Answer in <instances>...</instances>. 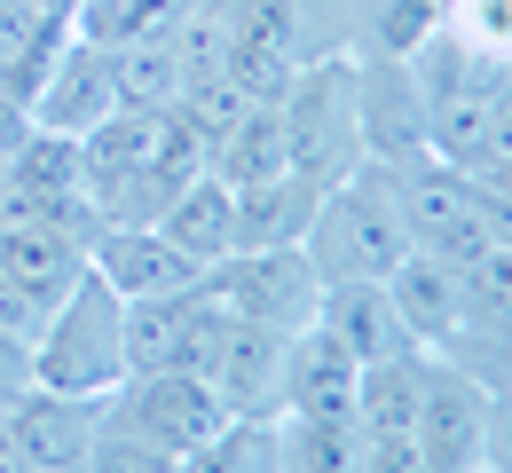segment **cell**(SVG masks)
Here are the masks:
<instances>
[{"label":"cell","mask_w":512,"mask_h":473,"mask_svg":"<svg viewBox=\"0 0 512 473\" xmlns=\"http://www.w3.org/2000/svg\"><path fill=\"white\" fill-rule=\"evenodd\" d=\"M394 205H402L410 253H434V261H449V269H465L473 253H489L481 213H473V174H457V166H442V158L394 166Z\"/></svg>","instance_id":"ba28073f"},{"label":"cell","mask_w":512,"mask_h":473,"mask_svg":"<svg viewBox=\"0 0 512 473\" xmlns=\"http://www.w3.org/2000/svg\"><path fill=\"white\" fill-rule=\"evenodd\" d=\"M32 8H56V16H71V8H79V0H32Z\"/></svg>","instance_id":"60d3db41"},{"label":"cell","mask_w":512,"mask_h":473,"mask_svg":"<svg viewBox=\"0 0 512 473\" xmlns=\"http://www.w3.org/2000/svg\"><path fill=\"white\" fill-rule=\"evenodd\" d=\"M229 324L221 292H213V269L190 292H158V300H127V379L142 371H205L213 339Z\"/></svg>","instance_id":"52a82bcc"},{"label":"cell","mask_w":512,"mask_h":473,"mask_svg":"<svg viewBox=\"0 0 512 473\" xmlns=\"http://www.w3.org/2000/svg\"><path fill=\"white\" fill-rule=\"evenodd\" d=\"M386 300H394V316H402V332L418 339L426 355L442 347L465 316H457V269L434 261V253H402L394 269H386Z\"/></svg>","instance_id":"ffe728a7"},{"label":"cell","mask_w":512,"mask_h":473,"mask_svg":"<svg viewBox=\"0 0 512 473\" xmlns=\"http://www.w3.org/2000/svg\"><path fill=\"white\" fill-rule=\"evenodd\" d=\"M95 418H103V403H79V395L24 387L16 403L0 410V442H8V458H16L24 473H87Z\"/></svg>","instance_id":"8fae6325"},{"label":"cell","mask_w":512,"mask_h":473,"mask_svg":"<svg viewBox=\"0 0 512 473\" xmlns=\"http://www.w3.org/2000/svg\"><path fill=\"white\" fill-rule=\"evenodd\" d=\"M229 32V79L253 95V103H284L292 71H300V16L292 0H237V16H221Z\"/></svg>","instance_id":"5bb4252c"},{"label":"cell","mask_w":512,"mask_h":473,"mask_svg":"<svg viewBox=\"0 0 512 473\" xmlns=\"http://www.w3.org/2000/svg\"><path fill=\"white\" fill-rule=\"evenodd\" d=\"M276 473H363V418H276Z\"/></svg>","instance_id":"484cf974"},{"label":"cell","mask_w":512,"mask_h":473,"mask_svg":"<svg viewBox=\"0 0 512 473\" xmlns=\"http://www.w3.org/2000/svg\"><path fill=\"white\" fill-rule=\"evenodd\" d=\"M205 174H221L229 190H253V182H276V174H292V150H284V119H276V103H253L229 135L205 150Z\"/></svg>","instance_id":"cb8c5ba5"},{"label":"cell","mask_w":512,"mask_h":473,"mask_svg":"<svg viewBox=\"0 0 512 473\" xmlns=\"http://www.w3.org/2000/svg\"><path fill=\"white\" fill-rule=\"evenodd\" d=\"M489 182H505V190H512V158H497V166H489Z\"/></svg>","instance_id":"ab89813d"},{"label":"cell","mask_w":512,"mask_h":473,"mask_svg":"<svg viewBox=\"0 0 512 473\" xmlns=\"http://www.w3.org/2000/svg\"><path fill=\"white\" fill-rule=\"evenodd\" d=\"M355 142H363V158L386 166V174L434 158V150H426V95H418L410 64L379 56V64L355 71Z\"/></svg>","instance_id":"30bf717a"},{"label":"cell","mask_w":512,"mask_h":473,"mask_svg":"<svg viewBox=\"0 0 512 473\" xmlns=\"http://www.w3.org/2000/svg\"><path fill=\"white\" fill-rule=\"evenodd\" d=\"M119 111H174L190 71H182V48L174 40H142V48H119Z\"/></svg>","instance_id":"4316f807"},{"label":"cell","mask_w":512,"mask_h":473,"mask_svg":"<svg viewBox=\"0 0 512 473\" xmlns=\"http://www.w3.org/2000/svg\"><path fill=\"white\" fill-rule=\"evenodd\" d=\"M355 71L363 64H347V56L300 64L292 87H284V103H276L292 174H308V182H323V190H331L339 174L363 166V142H355Z\"/></svg>","instance_id":"277c9868"},{"label":"cell","mask_w":512,"mask_h":473,"mask_svg":"<svg viewBox=\"0 0 512 473\" xmlns=\"http://www.w3.org/2000/svg\"><path fill=\"white\" fill-rule=\"evenodd\" d=\"M87 276V245L32 221H0V332L40 339V324L64 308V292Z\"/></svg>","instance_id":"5b68a950"},{"label":"cell","mask_w":512,"mask_h":473,"mask_svg":"<svg viewBox=\"0 0 512 473\" xmlns=\"http://www.w3.org/2000/svg\"><path fill=\"white\" fill-rule=\"evenodd\" d=\"M24 142H32V111H24V103H8V95H0V166H8V158H16V150H24Z\"/></svg>","instance_id":"f35d334b"},{"label":"cell","mask_w":512,"mask_h":473,"mask_svg":"<svg viewBox=\"0 0 512 473\" xmlns=\"http://www.w3.org/2000/svg\"><path fill=\"white\" fill-rule=\"evenodd\" d=\"M87 473H182V458H174V450H158L134 418H119V410L103 403L95 442H87Z\"/></svg>","instance_id":"f1b7e54d"},{"label":"cell","mask_w":512,"mask_h":473,"mask_svg":"<svg viewBox=\"0 0 512 473\" xmlns=\"http://www.w3.org/2000/svg\"><path fill=\"white\" fill-rule=\"evenodd\" d=\"M32 387V339H16V332H0V410L16 403Z\"/></svg>","instance_id":"8d00e7d4"},{"label":"cell","mask_w":512,"mask_h":473,"mask_svg":"<svg viewBox=\"0 0 512 473\" xmlns=\"http://www.w3.org/2000/svg\"><path fill=\"white\" fill-rule=\"evenodd\" d=\"M434 32H442V0H394V8H386V56H394V64H410Z\"/></svg>","instance_id":"d6a6232c"},{"label":"cell","mask_w":512,"mask_h":473,"mask_svg":"<svg viewBox=\"0 0 512 473\" xmlns=\"http://www.w3.org/2000/svg\"><path fill=\"white\" fill-rule=\"evenodd\" d=\"M87 269L103 276L119 300H158V292H190V284H205V269H197L158 221H111V229L87 245Z\"/></svg>","instance_id":"4fadbf2b"},{"label":"cell","mask_w":512,"mask_h":473,"mask_svg":"<svg viewBox=\"0 0 512 473\" xmlns=\"http://www.w3.org/2000/svg\"><path fill=\"white\" fill-rule=\"evenodd\" d=\"M127 379V300L87 269L64 292V308L32 339V387L79 395V403H111Z\"/></svg>","instance_id":"7a4b0ae2"},{"label":"cell","mask_w":512,"mask_h":473,"mask_svg":"<svg viewBox=\"0 0 512 473\" xmlns=\"http://www.w3.org/2000/svg\"><path fill=\"white\" fill-rule=\"evenodd\" d=\"M457 32L473 48H489L497 64H512V0H465L457 8Z\"/></svg>","instance_id":"836d02e7"},{"label":"cell","mask_w":512,"mask_h":473,"mask_svg":"<svg viewBox=\"0 0 512 473\" xmlns=\"http://www.w3.org/2000/svg\"><path fill=\"white\" fill-rule=\"evenodd\" d=\"M434 355L457 379H473L489 403H512V324H457Z\"/></svg>","instance_id":"83f0119b"},{"label":"cell","mask_w":512,"mask_h":473,"mask_svg":"<svg viewBox=\"0 0 512 473\" xmlns=\"http://www.w3.org/2000/svg\"><path fill=\"white\" fill-rule=\"evenodd\" d=\"M316 324L355 363H386V355H402V347H418V339L402 332V316H394V300H386V276H347V284H323L316 300Z\"/></svg>","instance_id":"ac0fdd59"},{"label":"cell","mask_w":512,"mask_h":473,"mask_svg":"<svg viewBox=\"0 0 512 473\" xmlns=\"http://www.w3.org/2000/svg\"><path fill=\"white\" fill-rule=\"evenodd\" d=\"M410 253V229H402V205H394V174L386 166H355L323 190L316 221H308V261L323 284H347V276H386Z\"/></svg>","instance_id":"3957f363"},{"label":"cell","mask_w":512,"mask_h":473,"mask_svg":"<svg viewBox=\"0 0 512 473\" xmlns=\"http://www.w3.org/2000/svg\"><path fill=\"white\" fill-rule=\"evenodd\" d=\"M182 16H190V0H79L71 32L119 56V48H142V40H174Z\"/></svg>","instance_id":"d4e9b609"},{"label":"cell","mask_w":512,"mask_h":473,"mask_svg":"<svg viewBox=\"0 0 512 473\" xmlns=\"http://www.w3.org/2000/svg\"><path fill=\"white\" fill-rule=\"evenodd\" d=\"M213 292L229 316L268 324V332H308L323 300V276L308 261V245H260V253H229L213 261Z\"/></svg>","instance_id":"8992f818"},{"label":"cell","mask_w":512,"mask_h":473,"mask_svg":"<svg viewBox=\"0 0 512 473\" xmlns=\"http://www.w3.org/2000/svg\"><path fill=\"white\" fill-rule=\"evenodd\" d=\"M481 473H512V403H489V426H481Z\"/></svg>","instance_id":"74e56055"},{"label":"cell","mask_w":512,"mask_h":473,"mask_svg":"<svg viewBox=\"0 0 512 473\" xmlns=\"http://www.w3.org/2000/svg\"><path fill=\"white\" fill-rule=\"evenodd\" d=\"M182 473H276V418H229L205 450L182 458Z\"/></svg>","instance_id":"f546056e"},{"label":"cell","mask_w":512,"mask_h":473,"mask_svg":"<svg viewBox=\"0 0 512 473\" xmlns=\"http://www.w3.org/2000/svg\"><path fill=\"white\" fill-rule=\"evenodd\" d=\"M158 229L190 253L197 269H213V261L237 253V190H229L221 174H190V182L174 190V205L158 213Z\"/></svg>","instance_id":"44dd1931"},{"label":"cell","mask_w":512,"mask_h":473,"mask_svg":"<svg viewBox=\"0 0 512 473\" xmlns=\"http://www.w3.org/2000/svg\"><path fill=\"white\" fill-rule=\"evenodd\" d=\"M316 205H323V182H308V174H276V182L237 190V253H260V245H308Z\"/></svg>","instance_id":"7402d4cb"},{"label":"cell","mask_w":512,"mask_h":473,"mask_svg":"<svg viewBox=\"0 0 512 473\" xmlns=\"http://www.w3.org/2000/svg\"><path fill=\"white\" fill-rule=\"evenodd\" d=\"M426 347H402L386 363H363V387H355V418L363 434H410L418 426V403H426Z\"/></svg>","instance_id":"603a6c76"},{"label":"cell","mask_w":512,"mask_h":473,"mask_svg":"<svg viewBox=\"0 0 512 473\" xmlns=\"http://www.w3.org/2000/svg\"><path fill=\"white\" fill-rule=\"evenodd\" d=\"M205 174V135L182 111H119L79 142V190L111 221H158L174 190Z\"/></svg>","instance_id":"6da1fadb"},{"label":"cell","mask_w":512,"mask_h":473,"mask_svg":"<svg viewBox=\"0 0 512 473\" xmlns=\"http://www.w3.org/2000/svg\"><path fill=\"white\" fill-rule=\"evenodd\" d=\"M457 316L465 324H512V253H473L457 269Z\"/></svg>","instance_id":"4dcf8cb0"},{"label":"cell","mask_w":512,"mask_h":473,"mask_svg":"<svg viewBox=\"0 0 512 473\" xmlns=\"http://www.w3.org/2000/svg\"><path fill=\"white\" fill-rule=\"evenodd\" d=\"M355 387H363V363L323 324L292 332V347H284V418H355Z\"/></svg>","instance_id":"e0dca14e"},{"label":"cell","mask_w":512,"mask_h":473,"mask_svg":"<svg viewBox=\"0 0 512 473\" xmlns=\"http://www.w3.org/2000/svg\"><path fill=\"white\" fill-rule=\"evenodd\" d=\"M103 119H119V64H111V48H95V40L71 32V48L56 56L48 87L32 95V127L87 142Z\"/></svg>","instance_id":"9a60e30c"},{"label":"cell","mask_w":512,"mask_h":473,"mask_svg":"<svg viewBox=\"0 0 512 473\" xmlns=\"http://www.w3.org/2000/svg\"><path fill=\"white\" fill-rule=\"evenodd\" d=\"M71 48V16L32 8V0H0V95L32 111V95L48 87L56 56Z\"/></svg>","instance_id":"d6986e66"},{"label":"cell","mask_w":512,"mask_h":473,"mask_svg":"<svg viewBox=\"0 0 512 473\" xmlns=\"http://www.w3.org/2000/svg\"><path fill=\"white\" fill-rule=\"evenodd\" d=\"M111 410L134 418V426H142L158 450H174V458L205 450V442L229 426V410H221V395L205 387V371H142V379H119Z\"/></svg>","instance_id":"9c48e42d"},{"label":"cell","mask_w":512,"mask_h":473,"mask_svg":"<svg viewBox=\"0 0 512 473\" xmlns=\"http://www.w3.org/2000/svg\"><path fill=\"white\" fill-rule=\"evenodd\" d=\"M284 347H292V332H268L245 316L221 324L213 355H205V387L221 395L229 418H284Z\"/></svg>","instance_id":"7c38bea8"},{"label":"cell","mask_w":512,"mask_h":473,"mask_svg":"<svg viewBox=\"0 0 512 473\" xmlns=\"http://www.w3.org/2000/svg\"><path fill=\"white\" fill-rule=\"evenodd\" d=\"M481 426H489V395L434 355L426 363V403H418V426H410L426 473H481Z\"/></svg>","instance_id":"2e32d148"},{"label":"cell","mask_w":512,"mask_h":473,"mask_svg":"<svg viewBox=\"0 0 512 473\" xmlns=\"http://www.w3.org/2000/svg\"><path fill=\"white\" fill-rule=\"evenodd\" d=\"M363 473H426L410 434H363Z\"/></svg>","instance_id":"d590c367"},{"label":"cell","mask_w":512,"mask_h":473,"mask_svg":"<svg viewBox=\"0 0 512 473\" xmlns=\"http://www.w3.org/2000/svg\"><path fill=\"white\" fill-rule=\"evenodd\" d=\"M473 213H481V237L512 253V190L505 182H489V174H473Z\"/></svg>","instance_id":"e575fe53"},{"label":"cell","mask_w":512,"mask_h":473,"mask_svg":"<svg viewBox=\"0 0 512 473\" xmlns=\"http://www.w3.org/2000/svg\"><path fill=\"white\" fill-rule=\"evenodd\" d=\"M174 111H182L197 135H205V150H213V142H221L237 119H245V111H253V95H245L229 71H205V79H190V87H182V103H174Z\"/></svg>","instance_id":"1f68e13d"}]
</instances>
